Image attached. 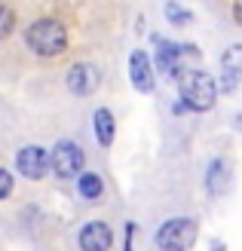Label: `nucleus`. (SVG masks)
Here are the masks:
<instances>
[{
    "label": "nucleus",
    "instance_id": "423d86ee",
    "mask_svg": "<svg viewBox=\"0 0 242 251\" xmlns=\"http://www.w3.org/2000/svg\"><path fill=\"white\" fill-rule=\"evenodd\" d=\"M98 68L89 65V61H77V65H71L68 74H65V86L74 92V95H92L98 89Z\"/></svg>",
    "mask_w": 242,
    "mask_h": 251
},
{
    "label": "nucleus",
    "instance_id": "7ed1b4c3",
    "mask_svg": "<svg viewBox=\"0 0 242 251\" xmlns=\"http://www.w3.org/2000/svg\"><path fill=\"white\" fill-rule=\"evenodd\" d=\"M196 242V221L190 218H169L157 230V245L160 251H187Z\"/></svg>",
    "mask_w": 242,
    "mask_h": 251
},
{
    "label": "nucleus",
    "instance_id": "39448f33",
    "mask_svg": "<svg viewBox=\"0 0 242 251\" xmlns=\"http://www.w3.org/2000/svg\"><path fill=\"white\" fill-rule=\"evenodd\" d=\"M16 169L22 178H28V181H40L46 178V169H49V153L43 147H37V144H28V147H22L19 153H16Z\"/></svg>",
    "mask_w": 242,
    "mask_h": 251
},
{
    "label": "nucleus",
    "instance_id": "2eb2a0df",
    "mask_svg": "<svg viewBox=\"0 0 242 251\" xmlns=\"http://www.w3.org/2000/svg\"><path fill=\"white\" fill-rule=\"evenodd\" d=\"M165 19H169L172 25H178V28H181V25H187L193 16H190V12H187L181 3H169V6H165Z\"/></svg>",
    "mask_w": 242,
    "mask_h": 251
},
{
    "label": "nucleus",
    "instance_id": "dca6fc26",
    "mask_svg": "<svg viewBox=\"0 0 242 251\" xmlns=\"http://www.w3.org/2000/svg\"><path fill=\"white\" fill-rule=\"evenodd\" d=\"M12 193V175L6 169H0V199H6Z\"/></svg>",
    "mask_w": 242,
    "mask_h": 251
},
{
    "label": "nucleus",
    "instance_id": "f257e3e1",
    "mask_svg": "<svg viewBox=\"0 0 242 251\" xmlns=\"http://www.w3.org/2000/svg\"><path fill=\"white\" fill-rule=\"evenodd\" d=\"M178 92H181L184 107L196 110V114H206V110H212L215 98H218V83L206 71H181Z\"/></svg>",
    "mask_w": 242,
    "mask_h": 251
},
{
    "label": "nucleus",
    "instance_id": "20e7f679",
    "mask_svg": "<svg viewBox=\"0 0 242 251\" xmlns=\"http://www.w3.org/2000/svg\"><path fill=\"white\" fill-rule=\"evenodd\" d=\"M83 147L77 141H58L53 147V153H49V166H53V172L58 175V178H74V175L83 172Z\"/></svg>",
    "mask_w": 242,
    "mask_h": 251
},
{
    "label": "nucleus",
    "instance_id": "a211bd4d",
    "mask_svg": "<svg viewBox=\"0 0 242 251\" xmlns=\"http://www.w3.org/2000/svg\"><path fill=\"white\" fill-rule=\"evenodd\" d=\"M132 233H135V227H132V224H126V248L123 251H132L129 245H132Z\"/></svg>",
    "mask_w": 242,
    "mask_h": 251
},
{
    "label": "nucleus",
    "instance_id": "4468645a",
    "mask_svg": "<svg viewBox=\"0 0 242 251\" xmlns=\"http://www.w3.org/2000/svg\"><path fill=\"white\" fill-rule=\"evenodd\" d=\"M12 28H16V12H12V6L0 3V40H3V37H9Z\"/></svg>",
    "mask_w": 242,
    "mask_h": 251
},
{
    "label": "nucleus",
    "instance_id": "ddd939ff",
    "mask_svg": "<svg viewBox=\"0 0 242 251\" xmlns=\"http://www.w3.org/2000/svg\"><path fill=\"white\" fill-rule=\"evenodd\" d=\"M221 65H224V71H230V74H236V77H242V43H236V46L227 49L224 58H221Z\"/></svg>",
    "mask_w": 242,
    "mask_h": 251
},
{
    "label": "nucleus",
    "instance_id": "9b49d317",
    "mask_svg": "<svg viewBox=\"0 0 242 251\" xmlns=\"http://www.w3.org/2000/svg\"><path fill=\"white\" fill-rule=\"evenodd\" d=\"M77 190L83 199H89V202H98L101 193H105V181H101V175L98 172H80L77 175Z\"/></svg>",
    "mask_w": 242,
    "mask_h": 251
},
{
    "label": "nucleus",
    "instance_id": "0eeeda50",
    "mask_svg": "<svg viewBox=\"0 0 242 251\" xmlns=\"http://www.w3.org/2000/svg\"><path fill=\"white\" fill-rule=\"evenodd\" d=\"M77 245H80V251H110L113 233L105 221H89V224H83V230L77 236Z\"/></svg>",
    "mask_w": 242,
    "mask_h": 251
},
{
    "label": "nucleus",
    "instance_id": "9d476101",
    "mask_svg": "<svg viewBox=\"0 0 242 251\" xmlns=\"http://www.w3.org/2000/svg\"><path fill=\"white\" fill-rule=\"evenodd\" d=\"M92 129H95V138L101 147H110L113 144V135H117V120L108 107H95L92 114Z\"/></svg>",
    "mask_w": 242,
    "mask_h": 251
},
{
    "label": "nucleus",
    "instance_id": "f8f14e48",
    "mask_svg": "<svg viewBox=\"0 0 242 251\" xmlns=\"http://www.w3.org/2000/svg\"><path fill=\"white\" fill-rule=\"evenodd\" d=\"M227 172H230V169H227L224 159H215L209 166V193H224L227 190V181H230Z\"/></svg>",
    "mask_w": 242,
    "mask_h": 251
},
{
    "label": "nucleus",
    "instance_id": "f03ea898",
    "mask_svg": "<svg viewBox=\"0 0 242 251\" xmlns=\"http://www.w3.org/2000/svg\"><path fill=\"white\" fill-rule=\"evenodd\" d=\"M25 43L37 55L55 58L68 49V28L58 19H37L28 28V34H25Z\"/></svg>",
    "mask_w": 242,
    "mask_h": 251
},
{
    "label": "nucleus",
    "instance_id": "f3484780",
    "mask_svg": "<svg viewBox=\"0 0 242 251\" xmlns=\"http://www.w3.org/2000/svg\"><path fill=\"white\" fill-rule=\"evenodd\" d=\"M233 19H236V25L242 28V0H233Z\"/></svg>",
    "mask_w": 242,
    "mask_h": 251
},
{
    "label": "nucleus",
    "instance_id": "6e6552de",
    "mask_svg": "<svg viewBox=\"0 0 242 251\" xmlns=\"http://www.w3.org/2000/svg\"><path fill=\"white\" fill-rule=\"evenodd\" d=\"M129 77H132V86L138 92H154L157 86V77H154V65H150V55L144 49H135L129 55Z\"/></svg>",
    "mask_w": 242,
    "mask_h": 251
},
{
    "label": "nucleus",
    "instance_id": "1a4fd4ad",
    "mask_svg": "<svg viewBox=\"0 0 242 251\" xmlns=\"http://www.w3.org/2000/svg\"><path fill=\"white\" fill-rule=\"evenodd\" d=\"M190 52V46H178V43H160L157 49V68L160 74H165L169 80L181 77V55Z\"/></svg>",
    "mask_w": 242,
    "mask_h": 251
}]
</instances>
